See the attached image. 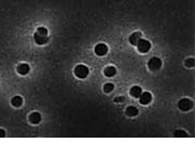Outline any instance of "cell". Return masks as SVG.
<instances>
[{
  "mask_svg": "<svg viewBox=\"0 0 195 146\" xmlns=\"http://www.w3.org/2000/svg\"><path fill=\"white\" fill-rule=\"evenodd\" d=\"M41 119H42L41 118V115L39 113H37V112L30 114V116H29V121L33 124H38L41 121Z\"/></svg>",
  "mask_w": 195,
  "mask_h": 146,
  "instance_id": "30bf717a",
  "label": "cell"
},
{
  "mask_svg": "<svg viewBox=\"0 0 195 146\" xmlns=\"http://www.w3.org/2000/svg\"><path fill=\"white\" fill-rule=\"evenodd\" d=\"M139 113L138 109L135 108V106H128L126 109V115L130 116V117H134V116H137Z\"/></svg>",
  "mask_w": 195,
  "mask_h": 146,
  "instance_id": "5bb4252c",
  "label": "cell"
},
{
  "mask_svg": "<svg viewBox=\"0 0 195 146\" xmlns=\"http://www.w3.org/2000/svg\"><path fill=\"white\" fill-rule=\"evenodd\" d=\"M95 53H96L97 55H99V57H103V55H106V53H108V46L102 43L97 44V45L95 46Z\"/></svg>",
  "mask_w": 195,
  "mask_h": 146,
  "instance_id": "8992f818",
  "label": "cell"
},
{
  "mask_svg": "<svg viewBox=\"0 0 195 146\" xmlns=\"http://www.w3.org/2000/svg\"><path fill=\"white\" fill-rule=\"evenodd\" d=\"M174 136L175 137H187V133L183 130H176L174 133Z\"/></svg>",
  "mask_w": 195,
  "mask_h": 146,
  "instance_id": "e0dca14e",
  "label": "cell"
},
{
  "mask_svg": "<svg viewBox=\"0 0 195 146\" xmlns=\"http://www.w3.org/2000/svg\"><path fill=\"white\" fill-rule=\"evenodd\" d=\"M162 67V61L159 57H151L148 61V68L152 71H157Z\"/></svg>",
  "mask_w": 195,
  "mask_h": 146,
  "instance_id": "277c9868",
  "label": "cell"
},
{
  "mask_svg": "<svg viewBox=\"0 0 195 146\" xmlns=\"http://www.w3.org/2000/svg\"><path fill=\"white\" fill-rule=\"evenodd\" d=\"M186 66L187 67H193V66L195 65V61H194V58H188V60L186 61Z\"/></svg>",
  "mask_w": 195,
  "mask_h": 146,
  "instance_id": "2e32d148",
  "label": "cell"
},
{
  "mask_svg": "<svg viewBox=\"0 0 195 146\" xmlns=\"http://www.w3.org/2000/svg\"><path fill=\"white\" fill-rule=\"evenodd\" d=\"M137 47L140 52L142 53H146L148 52L150 49V47H151V45H150V43L148 42L147 40H143V39H140V40L138 41L137 43Z\"/></svg>",
  "mask_w": 195,
  "mask_h": 146,
  "instance_id": "3957f363",
  "label": "cell"
},
{
  "mask_svg": "<svg viewBox=\"0 0 195 146\" xmlns=\"http://www.w3.org/2000/svg\"><path fill=\"white\" fill-rule=\"evenodd\" d=\"M140 98V103L141 104H148L152 99V96L149 92H145V93H141V95L139 96Z\"/></svg>",
  "mask_w": 195,
  "mask_h": 146,
  "instance_id": "52a82bcc",
  "label": "cell"
},
{
  "mask_svg": "<svg viewBox=\"0 0 195 146\" xmlns=\"http://www.w3.org/2000/svg\"><path fill=\"white\" fill-rule=\"evenodd\" d=\"M141 36H142L141 33H131V36H130V42H131V45H137L138 41L141 39Z\"/></svg>",
  "mask_w": 195,
  "mask_h": 146,
  "instance_id": "9c48e42d",
  "label": "cell"
},
{
  "mask_svg": "<svg viewBox=\"0 0 195 146\" xmlns=\"http://www.w3.org/2000/svg\"><path fill=\"white\" fill-rule=\"evenodd\" d=\"M29 70L30 69H29V66L27 64H21L18 66V68H17V71H18L19 74H21V75L27 74L29 72Z\"/></svg>",
  "mask_w": 195,
  "mask_h": 146,
  "instance_id": "ba28073f",
  "label": "cell"
},
{
  "mask_svg": "<svg viewBox=\"0 0 195 146\" xmlns=\"http://www.w3.org/2000/svg\"><path fill=\"white\" fill-rule=\"evenodd\" d=\"M22 103H23V99H22V97L20 96H15L13 97V99H12V104H13L14 106H16V108L21 106Z\"/></svg>",
  "mask_w": 195,
  "mask_h": 146,
  "instance_id": "7c38bea8",
  "label": "cell"
},
{
  "mask_svg": "<svg viewBox=\"0 0 195 146\" xmlns=\"http://www.w3.org/2000/svg\"><path fill=\"white\" fill-rule=\"evenodd\" d=\"M4 136H5V131H4L3 130H0V138L4 137Z\"/></svg>",
  "mask_w": 195,
  "mask_h": 146,
  "instance_id": "ac0fdd59",
  "label": "cell"
},
{
  "mask_svg": "<svg viewBox=\"0 0 195 146\" xmlns=\"http://www.w3.org/2000/svg\"><path fill=\"white\" fill-rule=\"evenodd\" d=\"M141 93H142V89L138 86H135L131 89V95L133 97H135V98H139V96L141 95Z\"/></svg>",
  "mask_w": 195,
  "mask_h": 146,
  "instance_id": "8fae6325",
  "label": "cell"
},
{
  "mask_svg": "<svg viewBox=\"0 0 195 146\" xmlns=\"http://www.w3.org/2000/svg\"><path fill=\"white\" fill-rule=\"evenodd\" d=\"M177 106H179V109L186 112V111H189V109H192V106H193V102L188 98H183L179 101V104H177Z\"/></svg>",
  "mask_w": 195,
  "mask_h": 146,
  "instance_id": "5b68a950",
  "label": "cell"
},
{
  "mask_svg": "<svg viewBox=\"0 0 195 146\" xmlns=\"http://www.w3.org/2000/svg\"><path fill=\"white\" fill-rule=\"evenodd\" d=\"M33 38H35V41L37 42V44H39V45H44V44H46L48 42V40H49V38H48L47 28L39 27L38 30H37V33H35V36H33Z\"/></svg>",
  "mask_w": 195,
  "mask_h": 146,
  "instance_id": "6da1fadb",
  "label": "cell"
},
{
  "mask_svg": "<svg viewBox=\"0 0 195 146\" xmlns=\"http://www.w3.org/2000/svg\"><path fill=\"white\" fill-rule=\"evenodd\" d=\"M103 90H104V92L106 93H110V92H112L114 90V85L113 84H106L103 86Z\"/></svg>",
  "mask_w": 195,
  "mask_h": 146,
  "instance_id": "9a60e30c",
  "label": "cell"
},
{
  "mask_svg": "<svg viewBox=\"0 0 195 146\" xmlns=\"http://www.w3.org/2000/svg\"><path fill=\"white\" fill-rule=\"evenodd\" d=\"M74 74L75 76L78 77V78H86L88 74H89V69H88V67L85 65H78L75 67Z\"/></svg>",
  "mask_w": 195,
  "mask_h": 146,
  "instance_id": "7a4b0ae2",
  "label": "cell"
},
{
  "mask_svg": "<svg viewBox=\"0 0 195 146\" xmlns=\"http://www.w3.org/2000/svg\"><path fill=\"white\" fill-rule=\"evenodd\" d=\"M104 74H106V76H109V77L114 76V75L116 74V68L113 67V66H110V67H106V69H104Z\"/></svg>",
  "mask_w": 195,
  "mask_h": 146,
  "instance_id": "4fadbf2b",
  "label": "cell"
}]
</instances>
